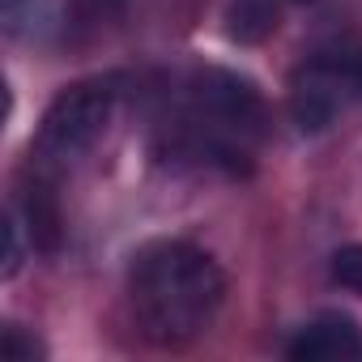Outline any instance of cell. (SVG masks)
I'll use <instances>...</instances> for the list:
<instances>
[{"label": "cell", "mask_w": 362, "mask_h": 362, "mask_svg": "<svg viewBox=\"0 0 362 362\" xmlns=\"http://www.w3.org/2000/svg\"><path fill=\"white\" fill-rule=\"evenodd\" d=\"M5 35L22 43H39L56 30V0H0Z\"/></svg>", "instance_id": "obj_6"}, {"label": "cell", "mask_w": 362, "mask_h": 362, "mask_svg": "<svg viewBox=\"0 0 362 362\" xmlns=\"http://www.w3.org/2000/svg\"><path fill=\"white\" fill-rule=\"evenodd\" d=\"M162 132L175 158L239 175L269 132V111L247 77L226 69H197L170 94Z\"/></svg>", "instance_id": "obj_2"}, {"label": "cell", "mask_w": 362, "mask_h": 362, "mask_svg": "<svg viewBox=\"0 0 362 362\" xmlns=\"http://www.w3.org/2000/svg\"><path fill=\"white\" fill-rule=\"evenodd\" d=\"M277 9H273V0H235V9H230V35L252 43V39H264L277 22Z\"/></svg>", "instance_id": "obj_7"}, {"label": "cell", "mask_w": 362, "mask_h": 362, "mask_svg": "<svg viewBox=\"0 0 362 362\" xmlns=\"http://www.w3.org/2000/svg\"><path fill=\"white\" fill-rule=\"evenodd\" d=\"M26 226H30V218H26L18 205H9V226H5V235H9V252H5V277H18V269L26 264V252H35V247H26Z\"/></svg>", "instance_id": "obj_8"}, {"label": "cell", "mask_w": 362, "mask_h": 362, "mask_svg": "<svg viewBox=\"0 0 362 362\" xmlns=\"http://www.w3.org/2000/svg\"><path fill=\"white\" fill-rule=\"evenodd\" d=\"M119 98H124L119 77H90V81L64 86L56 94V103L47 107V115L35 132V145H30V166L43 184L64 179L98 149V141L107 136V128L119 111Z\"/></svg>", "instance_id": "obj_3"}, {"label": "cell", "mask_w": 362, "mask_h": 362, "mask_svg": "<svg viewBox=\"0 0 362 362\" xmlns=\"http://www.w3.org/2000/svg\"><path fill=\"white\" fill-rule=\"evenodd\" d=\"M0 354H5V362H35L43 354V345L35 337H26L22 328H5V341H0Z\"/></svg>", "instance_id": "obj_10"}, {"label": "cell", "mask_w": 362, "mask_h": 362, "mask_svg": "<svg viewBox=\"0 0 362 362\" xmlns=\"http://www.w3.org/2000/svg\"><path fill=\"white\" fill-rule=\"evenodd\" d=\"M286 354L294 362H349L362 358V328L341 311H320L294 328Z\"/></svg>", "instance_id": "obj_5"}, {"label": "cell", "mask_w": 362, "mask_h": 362, "mask_svg": "<svg viewBox=\"0 0 362 362\" xmlns=\"http://www.w3.org/2000/svg\"><path fill=\"white\" fill-rule=\"evenodd\" d=\"M354 103H362V52H328L294 73L290 111L303 132L328 128Z\"/></svg>", "instance_id": "obj_4"}, {"label": "cell", "mask_w": 362, "mask_h": 362, "mask_svg": "<svg viewBox=\"0 0 362 362\" xmlns=\"http://www.w3.org/2000/svg\"><path fill=\"white\" fill-rule=\"evenodd\" d=\"M332 277L345 286V290H358L362 294V247H341L332 256Z\"/></svg>", "instance_id": "obj_9"}, {"label": "cell", "mask_w": 362, "mask_h": 362, "mask_svg": "<svg viewBox=\"0 0 362 362\" xmlns=\"http://www.w3.org/2000/svg\"><path fill=\"white\" fill-rule=\"evenodd\" d=\"M128 320L132 332L153 349H188L201 341L226 303L222 264L184 239H162L128 264Z\"/></svg>", "instance_id": "obj_1"}]
</instances>
